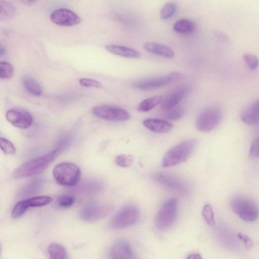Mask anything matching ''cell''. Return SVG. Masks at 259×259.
Returning a JSON list of instances; mask_svg holds the SVG:
<instances>
[{
  "label": "cell",
  "mask_w": 259,
  "mask_h": 259,
  "mask_svg": "<svg viewBox=\"0 0 259 259\" xmlns=\"http://www.w3.org/2000/svg\"><path fill=\"white\" fill-rule=\"evenodd\" d=\"M6 117L11 124L22 129L29 127L32 125L33 121V118L31 114L22 109H10L7 112Z\"/></svg>",
  "instance_id": "cell-13"
},
{
  "label": "cell",
  "mask_w": 259,
  "mask_h": 259,
  "mask_svg": "<svg viewBox=\"0 0 259 259\" xmlns=\"http://www.w3.org/2000/svg\"><path fill=\"white\" fill-rule=\"evenodd\" d=\"M174 30L181 34H189L195 29V24L192 21L187 19L178 20L174 24Z\"/></svg>",
  "instance_id": "cell-21"
},
{
  "label": "cell",
  "mask_w": 259,
  "mask_h": 259,
  "mask_svg": "<svg viewBox=\"0 0 259 259\" xmlns=\"http://www.w3.org/2000/svg\"><path fill=\"white\" fill-rule=\"evenodd\" d=\"M231 207L235 213L245 222H253L259 215L257 205L251 200L244 197L234 198L231 201Z\"/></svg>",
  "instance_id": "cell-4"
},
{
  "label": "cell",
  "mask_w": 259,
  "mask_h": 259,
  "mask_svg": "<svg viewBox=\"0 0 259 259\" xmlns=\"http://www.w3.org/2000/svg\"><path fill=\"white\" fill-rule=\"evenodd\" d=\"M202 216L206 223L210 226L215 224L214 212L212 207L209 204H205L202 208Z\"/></svg>",
  "instance_id": "cell-31"
},
{
  "label": "cell",
  "mask_w": 259,
  "mask_h": 259,
  "mask_svg": "<svg viewBox=\"0 0 259 259\" xmlns=\"http://www.w3.org/2000/svg\"><path fill=\"white\" fill-rule=\"evenodd\" d=\"M143 123L146 128L157 133H166L173 128V125L170 122L157 118H147L143 121Z\"/></svg>",
  "instance_id": "cell-16"
},
{
  "label": "cell",
  "mask_w": 259,
  "mask_h": 259,
  "mask_svg": "<svg viewBox=\"0 0 259 259\" xmlns=\"http://www.w3.org/2000/svg\"><path fill=\"white\" fill-rule=\"evenodd\" d=\"M189 90V86L186 85L177 88L163 98L161 108L163 110H165L177 106L179 102L187 96Z\"/></svg>",
  "instance_id": "cell-14"
},
{
  "label": "cell",
  "mask_w": 259,
  "mask_h": 259,
  "mask_svg": "<svg viewBox=\"0 0 259 259\" xmlns=\"http://www.w3.org/2000/svg\"><path fill=\"white\" fill-rule=\"evenodd\" d=\"M28 208L24 199L18 201L12 209V217L15 219L21 217Z\"/></svg>",
  "instance_id": "cell-32"
},
{
  "label": "cell",
  "mask_w": 259,
  "mask_h": 259,
  "mask_svg": "<svg viewBox=\"0 0 259 259\" xmlns=\"http://www.w3.org/2000/svg\"><path fill=\"white\" fill-rule=\"evenodd\" d=\"M238 238L243 243L247 249H251L253 246L252 240L246 235L239 233L237 234Z\"/></svg>",
  "instance_id": "cell-39"
},
{
  "label": "cell",
  "mask_w": 259,
  "mask_h": 259,
  "mask_svg": "<svg viewBox=\"0 0 259 259\" xmlns=\"http://www.w3.org/2000/svg\"><path fill=\"white\" fill-rule=\"evenodd\" d=\"M106 49L113 54L125 58H139L140 57L138 51L125 46L110 45L106 47Z\"/></svg>",
  "instance_id": "cell-18"
},
{
  "label": "cell",
  "mask_w": 259,
  "mask_h": 259,
  "mask_svg": "<svg viewBox=\"0 0 259 259\" xmlns=\"http://www.w3.org/2000/svg\"><path fill=\"white\" fill-rule=\"evenodd\" d=\"M104 184L100 181L88 180L78 186L77 190L84 193H98L104 189Z\"/></svg>",
  "instance_id": "cell-19"
},
{
  "label": "cell",
  "mask_w": 259,
  "mask_h": 259,
  "mask_svg": "<svg viewBox=\"0 0 259 259\" xmlns=\"http://www.w3.org/2000/svg\"><path fill=\"white\" fill-rule=\"evenodd\" d=\"M110 255L113 259L134 258V254L130 244L124 240L116 242L111 247Z\"/></svg>",
  "instance_id": "cell-15"
},
{
  "label": "cell",
  "mask_w": 259,
  "mask_h": 259,
  "mask_svg": "<svg viewBox=\"0 0 259 259\" xmlns=\"http://www.w3.org/2000/svg\"><path fill=\"white\" fill-rule=\"evenodd\" d=\"M163 99L162 96H155L142 101L138 106L137 110L140 112H147L161 103Z\"/></svg>",
  "instance_id": "cell-24"
},
{
  "label": "cell",
  "mask_w": 259,
  "mask_h": 259,
  "mask_svg": "<svg viewBox=\"0 0 259 259\" xmlns=\"http://www.w3.org/2000/svg\"><path fill=\"white\" fill-rule=\"evenodd\" d=\"M22 2L26 5H32L37 3L39 0H21Z\"/></svg>",
  "instance_id": "cell-41"
},
{
  "label": "cell",
  "mask_w": 259,
  "mask_h": 259,
  "mask_svg": "<svg viewBox=\"0 0 259 259\" xmlns=\"http://www.w3.org/2000/svg\"><path fill=\"white\" fill-rule=\"evenodd\" d=\"M61 151L57 148L47 154L27 161L17 168L13 172V177L22 178L34 176L41 172L55 159Z\"/></svg>",
  "instance_id": "cell-1"
},
{
  "label": "cell",
  "mask_w": 259,
  "mask_h": 259,
  "mask_svg": "<svg viewBox=\"0 0 259 259\" xmlns=\"http://www.w3.org/2000/svg\"><path fill=\"white\" fill-rule=\"evenodd\" d=\"M214 34L218 39L222 41L228 42L229 40L228 36L223 32L217 31L214 32Z\"/></svg>",
  "instance_id": "cell-40"
},
{
  "label": "cell",
  "mask_w": 259,
  "mask_h": 259,
  "mask_svg": "<svg viewBox=\"0 0 259 259\" xmlns=\"http://www.w3.org/2000/svg\"><path fill=\"white\" fill-rule=\"evenodd\" d=\"M250 157L259 158V138L255 139L252 143L249 151Z\"/></svg>",
  "instance_id": "cell-38"
},
{
  "label": "cell",
  "mask_w": 259,
  "mask_h": 259,
  "mask_svg": "<svg viewBox=\"0 0 259 259\" xmlns=\"http://www.w3.org/2000/svg\"><path fill=\"white\" fill-rule=\"evenodd\" d=\"M177 210L178 201L176 198H171L166 201L155 217V227L161 230L168 229L176 220Z\"/></svg>",
  "instance_id": "cell-6"
},
{
  "label": "cell",
  "mask_w": 259,
  "mask_h": 259,
  "mask_svg": "<svg viewBox=\"0 0 259 259\" xmlns=\"http://www.w3.org/2000/svg\"><path fill=\"white\" fill-rule=\"evenodd\" d=\"M163 110V116L166 119L170 120H178L181 118L184 114V109L177 106Z\"/></svg>",
  "instance_id": "cell-28"
},
{
  "label": "cell",
  "mask_w": 259,
  "mask_h": 259,
  "mask_svg": "<svg viewBox=\"0 0 259 259\" xmlns=\"http://www.w3.org/2000/svg\"><path fill=\"white\" fill-rule=\"evenodd\" d=\"M113 210L112 207L108 204L96 203H90L84 206L80 212L81 218L87 222H95L104 218Z\"/></svg>",
  "instance_id": "cell-10"
},
{
  "label": "cell",
  "mask_w": 259,
  "mask_h": 259,
  "mask_svg": "<svg viewBox=\"0 0 259 259\" xmlns=\"http://www.w3.org/2000/svg\"><path fill=\"white\" fill-rule=\"evenodd\" d=\"M182 77L179 72H172L168 75L151 78L137 81L133 87L136 89L149 91L161 88L179 80Z\"/></svg>",
  "instance_id": "cell-8"
},
{
  "label": "cell",
  "mask_w": 259,
  "mask_h": 259,
  "mask_svg": "<svg viewBox=\"0 0 259 259\" xmlns=\"http://www.w3.org/2000/svg\"><path fill=\"white\" fill-rule=\"evenodd\" d=\"M252 105L259 109V99L256 101Z\"/></svg>",
  "instance_id": "cell-43"
},
{
  "label": "cell",
  "mask_w": 259,
  "mask_h": 259,
  "mask_svg": "<svg viewBox=\"0 0 259 259\" xmlns=\"http://www.w3.org/2000/svg\"><path fill=\"white\" fill-rule=\"evenodd\" d=\"M23 83L26 90L31 95L40 96L42 93L41 87L34 79L30 76H25Z\"/></svg>",
  "instance_id": "cell-23"
},
{
  "label": "cell",
  "mask_w": 259,
  "mask_h": 259,
  "mask_svg": "<svg viewBox=\"0 0 259 259\" xmlns=\"http://www.w3.org/2000/svg\"><path fill=\"white\" fill-rule=\"evenodd\" d=\"M51 20L56 25L62 26H72L79 24L81 19L70 10L60 8L54 10L50 15Z\"/></svg>",
  "instance_id": "cell-12"
},
{
  "label": "cell",
  "mask_w": 259,
  "mask_h": 259,
  "mask_svg": "<svg viewBox=\"0 0 259 259\" xmlns=\"http://www.w3.org/2000/svg\"><path fill=\"white\" fill-rule=\"evenodd\" d=\"M5 49L1 47V48H0V54H1V56L5 54Z\"/></svg>",
  "instance_id": "cell-44"
},
{
  "label": "cell",
  "mask_w": 259,
  "mask_h": 259,
  "mask_svg": "<svg viewBox=\"0 0 259 259\" xmlns=\"http://www.w3.org/2000/svg\"><path fill=\"white\" fill-rule=\"evenodd\" d=\"M222 117L220 107L213 105L204 109L198 115L196 127L202 132H208L213 130L220 123Z\"/></svg>",
  "instance_id": "cell-7"
},
{
  "label": "cell",
  "mask_w": 259,
  "mask_h": 259,
  "mask_svg": "<svg viewBox=\"0 0 259 259\" xmlns=\"http://www.w3.org/2000/svg\"><path fill=\"white\" fill-rule=\"evenodd\" d=\"M152 179L155 182L182 194H187L188 189L186 184L174 176L162 172L152 175Z\"/></svg>",
  "instance_id": "cell-11"
},
{
  "label": "cell",
  "mask_w": 259,
  "mask_h": 259,
  "mask_svg": "<svg viewBox=\"0 0 259 259\" xmlns=\"http://www.w3.org/2000/svg\"><path fill=\"white\" fill-rule=\"evenodd\" d=\"M188 258H201V256L200 254L197 253H194L191 254H189L187 257Z\"/></svg>",
  "instance_id": "cell-42"
},
{
  "label": "cell",
  "mask_w": 259,
  "mask_h": 259,
  "mask_svg": "<svg viewBox=\"0 0 259 259\" xmlns=\"http://www.w3.org/2000/svg\"><path fill=\"white\" fill-rule=\"evenodd\" d=\"M177 6L174 2L165 4L161 8L160 12V17L163 20L169 19L176 13Z\"/></svg>",
  "instance_id": "cell-29"
},
{
  "label": "cell",
  "mask_w": 259,
  "mask_h": 259,
  "mask_svg": "<svg viewBox=\"0 0 259 259\" xmlns=\"http://www.w3.org/2000/svg\"><path fill=\"white\" fill-rule=\"evenodd\" d=\"M93 113L100 118L113 121H122L129 119L130 113L125 110L107 105H100L94 107Z\"/></svg>",
  "instance_id": "cell-9"
},
{
  "label": "cell",
  "mask_w": 259,
  "mask_h": 259,
  "mask_svg": "<svg viewBox=\"0 0 259 259\" xmlns=\"http://www.w3.org/2000/svg\"><path fill=\"white\" fill-rule=\"evenodd\" d=\"M52 199L49 196H39L24 199L25 203L28 208L32 207H40L50 203Z\"/></svg>",
  "instance_id": "cell-27"
},
{
  "label": "cell",
  "mask_w": 259,
  "mask_h": 259,
  "mask_svg": "<svg viewBox=\"0 0 259 259\" xmlns=\"http://www.w3.org/2000/svg\"><path fill=\"white\" fill-rule=\"evenodd\" d=\"M42 184V181L41 179L34 180L22 188L19 195L21 197H24L34 194L39 190Z\"/></svg>",
  "instance_id": "cell-26"
},
{
  "label": "cell",
  "mask_w": 259,
  "mask_h": 259,
  "mask_svg": "<svg viewBox=\"0 0 259 259\" xmlns=\"http://www.w3.org/2000/svg\"><path fill=\"white\" fill-rule=\"evenodd\" d=\"M115 162L119 166L130 167L133 163V158L131 155L120 154L116 157Z\"/></svg>",
  "instance_id": "cell-34"
},
{
  "label": "cell",
  "mask_w": 259,
  "mask_h": 259,
  "mask_svg": "<svg viewBox=\"0 0 259 259\" xmlns=\"http://www.w3.org/2000/svg\"><path fill=\"white\" fill-rule=\"evenodd\" d=\"M14 73V69L12 64L7 62L0 63V77L2 79H10Z\"/></svg>",
  "instance_id": "cell-30"
},
{
  "label": "cell",
  "mask_w": 259,
  "mask_h": 259,
  "mask_svg": "<svg viewBox=\"0 0 259 259\" xmlns=\"http://www.w3.org/2000/svg\"><path fill=\"white\" fill-rule=\"evenodd\" d=\"M1 20H7L12 18L15 14L16 9L11 2L6 0H1Z\"/></svg>",
  "instance_id": "cell-25"
},
{
  "label": "cell",
  "mask_w": 259,
  "mask_h": 259,
  "mask_svg": "<svg viewBox=\"0 0 259 259\" xmlns=\"http://www.w3.org/2000/svg\"><path fill=\"white\" fill-rule=\"evenodd\" d=\"M0 146L3 152L7 155L13 154L16 151V149L13 144L4 138H0Z\"/></svg>",
  "instance_id": "cell-35"
},
{
  "label": "cell",
  "mask_w": 259,
  "mask_h": 259,
  "mask_svg": "<svg viewBox=\"0 0 259 259\" xmlns=\"http://www.w3.org/2000/svg\"><path fill=\"white\" fill-rule=\"evenodd\" d=\"M58 205L63 208H68L71 206L75 202L74 198L69 195H61L57 198Z\"/></svg>",
  "instance_id": "cell-36"
},
{
  "label": "cell",
  "mask_w": 259,
  "mask_h": 259,
  "mask_svg": "<svg viewBox=\"0 0 259 259\" xmlns=\"http://www.w3.org/2000/svg\"><path fill=\"white\" fill-rule=\"evenodd\" d=\"M139 211L133 205H127L121 208L112 218L109 224L111 229L118 230L135 224L138 220Z\"/></svg>",
  "instance_id": "cell-5"
},
{
  "label": "cell",
  "mask_w": 259,
  "mask_h": 259,
  "mask_svg": "<svg viewBox=\"0 0 259 259\" xmlns=\"http://www.w3.org/2000/svg\"><path fill=\"white\" fill-rule=\"evenodd\" d=\"M243 59L248 67L251 70L256 69L259 64V60L256 56L250 53H245Z\"/></svg>",
  "instance_id": "cell-33"
},
{
  "label": "cell",
  "mask_w": 259,
  "mask_h": 259,
  "mask_svg": "<svg viewBox=\"0 0 259 259\" xmlns=\"http://www.w3.org/2000/svg\"><path fill=\"white\" fill-rule=\"evenodd\" d=\"M240 118L242 122L247 124L259 123V109L251 105L242 112Z\"/></svg>",
  "instance_id": "cell-20"
},
{
  "label": "cell",
  "mask_w": 259,
  "mask_h": 259,
  "mask_svg": "<svg viewBox=\"0 0 259 259\" xmlns=\"http://www.w3.org/2000/svg\"><path fill=\"white\" fill-rule=\"evenodd\" d=\"M53 176L59 184L67 187L75 185L79 180L81 172L75 164L64 162L60 163L54 168Z\"/></svg>",
  "instance_id": "cell-3"
},
{
  "label": "cell",
  "mask_w": 259,
  "mask_h": 259,
  "mask_svg": "<svg viewBox=\"0 0 259 259\" xmlns=\"http://www.w3.org/2000/svg\"><path fill=\"white\" fill-rule=\"evenodd\" d=\"M79 82L81 86L86 88H101L102 87L100 82L92 79L82 78L79 79Z\"/></svg>",
  "instance_id": "cell-37"
},
{
  "label": "cell",
  "mask_w": 259,
  "mask_h": 259,
  "mask_svg": "<svg viewBox=\"0 0 259 259\" xmlns=\"http://www.w3.org/2000/svg\"><path fill=\"white\" fill-rule=\"evenodd\" d=\"M144 48L152 54L166 58H172L174 52L169 47L156 42H148L144 45Z\"/></svg>",
  "instance_id": "cell-17"
},
{
  "label": "cell",
  "mask_w": 259,
  "mask_h": 259,
  "mask_svg": "<svg viewBox=\"0 0 259 259\" xmlns=\"http://www.w3.org/2000/svg\"><path fill=\"white\" fill-rule=\"evenodd\" d=\"M196 144L195 139H189L171 147L163 157L162 166L168 167L185 161L195 149Z\"/></svg>",
  "instance_id": "cell-2"
},
{
  "label": "cell",
  "mask_w": 259,
  "mask_h": 259,
  "mask_svg": "<svg viewBox=\"0 0 259 259\" xmlns=\"http://www.w3.org/2000/svg\"><path fill=\"white\" fill-rule=\"evenodd\" d=\"M48 252L51 258L65 259L68 258L65 248L57 243H53L48 247Z\"/></svg>",
  "instance_id": "cell-22"
}]
</instances>
